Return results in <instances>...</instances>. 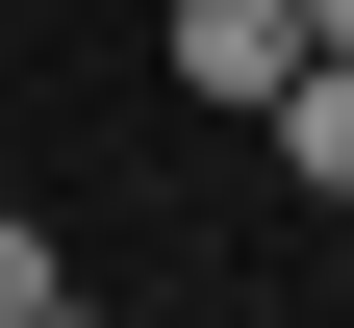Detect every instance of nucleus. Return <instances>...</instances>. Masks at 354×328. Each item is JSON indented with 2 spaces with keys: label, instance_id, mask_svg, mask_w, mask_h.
I'll list each match as a JSON object with an SVG mask.
<instances>
[{
  "label": "nucleus",
  "instance_id": "1",
  "mask_svg": "<svg viewBox=\"0 0 354 328\" xmlns=\"http://www.w3.org/2000/svg\"><path fill=\"white\" fill-rule=\"evenodd\" d=\"M152 51H177V102H279V51H304V0H177Z\"/></svg>",
  "mask_w": 354,
  "mask_h": 328
},
{
  "label": "nucleus",
  "instance_id": "2",
  "mask_svg": "<svg viewBox=\"0 0 354 328\" xmlns=\"http://www.w3.org/2000/svg\"><path fill=\"white\" fill-rule=\"evenodd\" d=\"M253 126H279L304 202H354V51H279V102H253Z\"/></svg>",
  "mask_w": 354,
  "mask_h": 328
},
{
  "label": "nucleus",
  "instance_id": "3",
  "mask_svg": "<svg viewBox=\"0 0 354 328\" xmlns=\"http://www.w3.org/2000/svg\"><path fill=\"white\" fill-rule=\"evenodd\" d=\"M0 328H76V253H51L26 202H0Z\"/></svg>",
  "mask_w": 354,
  "mask_h": 328
},
{
  "label": "nucleus",
  "instance_id": "4",
  "mask_svg": "<svg viewBox=\"0 0 354 328\" xmlns=\"http://www.w3.org/2000/svg\"><path fill=\"white\" fill-rule=\"evenodd\" d=\"M304 51H354V0H304Z\"/></svg>",
  "mask_w": 354,
  "mask_h": 328
}]
</instances>
